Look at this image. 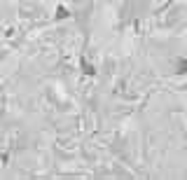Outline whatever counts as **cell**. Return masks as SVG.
<instances>
[{
	"instance_id": "obj_1",
	"label": "cell",
	"mask_w": 187,
	"mask_h": 180,
	"mask_svg": "<svg viewBox=\"0 0 187 180\" xmlns=\"http://www.w3.org/2000/svg\"><path fill=\"white\" fill-rule=\"evenodd\" d=\"M66 16H68L66 7H56V19H66Z\"/></svg>"
},
{
	"instance_id": "obj_2",
	"label": "cell",
	"mask_w": 187,
	"mask_h": 180,
	"mask_svg": "<svg viewBox=\"0 0 187 180\" xmlns=\"http://www.w3.org/2000/svg\"><path fill=\"white\" fill-rule=\"evenodd\" d=\"M82 68H84V73H87V75H94V73H96V70L91 68V66H89V63H87L84 58H82Z\"/></svg>"
},
{
	"instance_id": "obj_3",
	"label": "cell",
	"mask_w": 187,
	"mask_h": 180,
	"mask_svg": "<svg viewBox=\"0 0 187 180\" xmlns=\"http://www.w3.org/2000/svg\"><path fill=\"white\" fill-rule=\"evenodd\" d=\"M185 68H187V63L180 58V61H178V73H185Z\"/></svg>"
}]
</instances>
